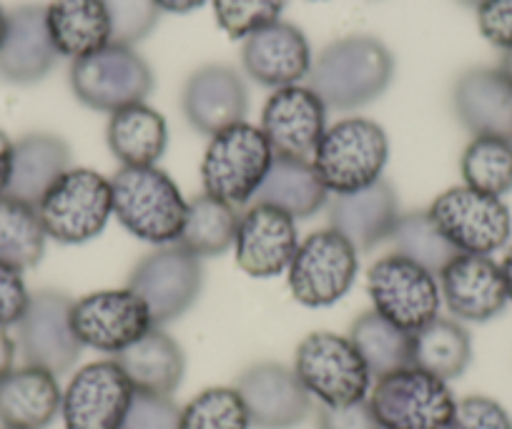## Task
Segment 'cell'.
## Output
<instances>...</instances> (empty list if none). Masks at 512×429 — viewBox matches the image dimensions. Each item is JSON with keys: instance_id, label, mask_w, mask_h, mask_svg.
Segmentation results:
<instances>
[{"instance_id": "c3c4849f", "label": "cell", "mask_w": 512, "mask_h": 429, "mask_svg": "<svg viewBox=\"0 0 512 429\" xmlns=\"http://www.w3.org/2000/svg\"><path fill=\"white\" fill-rule=\"evenodd\" d=\"M502 276H505V286H507V299L512 302V246L507 249L505 259H502Z\"/></svg>"}, {"instance_id": "8992f818", "label": "cell", "mask_w": 512, "mask_h": 429, "mask_svg": "<svg viewBox=\"0 0 512 429\" xmlns=\"http://www.w3.org/2000/svg\"><path fill=\"white\" fill-rule=\"evenodd\" d=\"M367 402L382 429H450L457 407L445 379L417 367L379 377Z\"/></svg>"}, {"instance_id": "cb8c5ba5", "label": "cell", "mask_w": 512, "mask_h": 429, "mask_svg": "<svg viewBox=\"0 0 512 429\" xmlns=\"http://www.w3.org/2000/svg\"><path fill=\"white\" fill-rule=\"evenodd\" d=\"M457 118L472 136L512 138V86L497 68H470L452 91Z\"/></svg>"}, {"instance_id": "f546056e", "label": "cell", "mask_w": 512, "mask_h": 429, "mask_svg": "<svg viewBox=\"0 0 512 429\" xmlns=\"http://www.w3.org/2000/svg\"><path fill=\"white\" fill-rule=\"evenodd\" d=\"M106 141L123 166H156L169 143V128L156 108L134 103L111 113Z\"/></svg>"}, {"instance_id": "e0dca14e", "label": "cell", "mask_w": 512, "mask_h": 429, "mask_svg": "<svg viewBox=\"0 0 512 429\" xmlns=\"http://www.w3.org/2000/svg\"><path fill=\"white\" fill-rule=\"evenodd\" d=\"M259 128L274 156L309 159L327 131V106L309 86L277 88L264 106Z\"/></svg>"}, {"instance_id": "ffe728a7", "label": "cell", "mask_w": 512, "mask_h": 429, "mask_svg": "<svg viewBox=\"0 0 512 429\" xmlns=\"http://www.w3.org/2000/svg\"><path fill=\"white\" fill-rule=\"evenodd\" d=\"M181 106H184L186 121L196 131L216 136L224 128L244 121L249 93L236 68L211 63L191 73L184 86Z\"/></svg>"}, {"instance_id": "bcb514c9", "label": "cell", "mask_w": 512, "mask_h": 429, "mask_svg": "<svg viewBox=\"0 0 512 429\" xmlns=\"http://www.w3.org/2000/svg\"><path fill=\"white\" fill-rule=\"evenodd\" d=\"M13 359H16V342L8 337L6 329H0V379L13 369Z\"/></svg>"}, {"instance_id": "1f68e13d", "label": "cell", "mask_w": 512, "mask_h": 429, "mask_svg": "<svg viewBox=\"0 0 512 429\" xmlns=\"http://www.w3.org/2000/svg\"><path fill=\"white\" fill-rule=\"evenodd\" d=\"M349 339L367 364L372 379L412 367V334L387 322L374 309L354 319Z\"/></svg>"}, {"instance_id": "7a4b0ae2", "label": "cell", "mask_w": 512, "mask_h": 429, "mask_svg": "<svg viewBox=\"0 0 512 429\" xmlns=\"http://www.w3.org/2000/svg\"><path fill=\"white\" fill-rule=\"evenodd\" d=\"M111 196L118 224L136 239L156 246L179 241L189 201L169 174L156 166H123L113 174Z\"/></svg>"}, {"instance_id": "b9f144b4", "label": "cell", "mask_w": 512, "mask_h": 429, "mask_svg": "<svg viewBox=\"0 0 512 429\" xmlns=\"http://www.w3.org/2000/svg\"><path fill=\"white\" fill-rule=\"evenodd\" d=\"M28 302H31V292L23 281L21 269L0 261V329H8L21 322Z\"/></svg>"}, {"instance_id": "d6986e66", "label": "cell", "mask_w": 512, "mask_h": 429, "mask_svg": "<svg viewBox=\"0 0 512 429\" xmlns=\"http://www.w3.org/2000/svg\"><path fill=\"white\" fill-rule=\"evenodd\" d=\"M236 264L251 276L269 279L289 269L299 249L297 221L267 204H254L236 231Z\"/></svg>"}, {"instance_id": "9c48e42d", "label": "cell", "mask_w": 512, "mask_h": 429, "mask_svg": "<svg viewBox=\"0 0 512 429\" xmlns=\"http://www.w3.org/2000/svg\"><path fill=\"white\" fill-rule=\"evenodd\" d=\"M71 88L83 106L116 113L149 98L154 71L134 48L108 43L101 51L73 61Z\"/></svg>"}, {"instance_id": "f1b7e54d", "label": "cell", "mask_w": 512, "mask_h": 429, "mask_svg": "<svg viewBox=\"0 0 512 429\" xmlns=\"http://www.w3.org/2000/svg\"><path fill=\"white\" fill-rule=\"evenodd\" d=\"M327 196V186L322 184L312 161L274 156L272 169L264 176L254 201L274 206L297 221L317 214L327 204Z\"/></svg>"}, {"instance_id": "e575fe53", "label": "cell", "mask_w": 512, "mask_h": 429, "mask_svg": "<svg viewBox=\"0 0 512 429\" xmlns=\"http://www.w3.org/2000/svg\"><path fill=\"white\" fill-rule=\"evenodd\" d=\"M467 189L487 196H502L512 191V138L475 136L460 161Z\"/></svg>"}, {"instance_id": "f35d334b", "label": "cell", "mask_w": 512, "mask_h": 429, "mask_svg": "<svg viewBox=\"0 0 512 429\" xmlns=\"http://www.w3.org/2000/svg\"><path fill=\"white\" fill-rule=\"evenodd\" d=\"M111 21V43L134 48L159 23L161 8L156 0H103Z\"/></svg>"}, {"instance_id": "ee69618b", "label": "cell", "mask_w": 512, "mask_h": 429, "mask_svg": "<svg viewBox=\"0 0 512 429\" xmlns=\"http://www.w3.org/2000/svg\"><path fill=\"white\" fill-rule=\"evenodd\" d=\"M319 429H382L367 399L347 407H319Z\"/></svg>"}, {"instance_id": "4316f807", "label": "cell", "mask_w": 512, "mask_h": 429, "mask_svg": "<svg viewBox=\"0 0 512 429\" xmlns=\"http://www.w3.org/2000/svg\"><path fill=\"white\" fill-rule=\"evenodd\" d=\"M113 359L123 369L134 392L171 397L186 372L184 349L159 327L151 329L139 342L118 352Z\"/></svg>"}, {"instance_id": "7bdbcfd3", "label": "cell", "mask_w": 512, "mask_h": 429, "mask_svg": "<svg viewBox=\"0 0 512 429\" xmlns=\"http://www.w3.org/2000/svg\"><path fill=\"white\" fill-rule=\"evenodd\" d=\"M477 26L485 41L510 51L512 48V0H485L477 6Z\"/></svg>"}, {"instance_id": "8d00e7d4", "label": "cell", "mask_w": 512, "mask_h": 429, "mask_svg": "<svg viewBox=\"0 0 512 429\" xmlns=\"http://www.w3.org/2000/svg\"><path fill=\"white\" fill-rule=\"evenodd\" d=\"M249 412L234 387H211L181 409L179 429H249Z\"/></svg>"}, {"instance_id": "7dc6e473", "label": "cell", "mask_w": 512, "mask_h": 429, "mask_svg": "<svg viewBox=\"0 0 512 429\" xmlns=\"http://www.w3.org/2000/svg\"><path fill=\"white\" fill-rule=\"evenodd\" d=\"M206 0H156V6L166 13H191L204 6Z\"/></svg>"}, {"instance_id": "2e32d148", "label": "cell", "mask_w": 512, "mask_h": 429, "mask_svg": "<svg viewBox=\"0 0 512 429\" xmlns=\"http://www.w3.org/2000/svg\"><path fill=\"white\" fill-rule=\"evenodd\" d=\"M236 392L256 429L299 427L312 412V397L294 369L277 362L251 364L236 379Z\"/></svg>"}, {"instance_id": "3957f363", "label": "cell", "mask_w": 512, "mask_h": 429, "mask_svg": "<svg viewBox=\"0 0 512 429\" xmlns=\"http://www.w3.org/2000/svg\"><path fill=\"white\" fill-rule=\"evenodd\" d=\"M272 161L274 151L262 128L246 121L224 128L211 136L201 161L204 194L239 209L254 199L264 176L272 169Z\"/></svg>"}, {"instance_id": "30bf717a", "label": "cell", "mask_w": 512, "mask_h": 429, "mask_svg": "<svg viewBox=\"0 0 512 429\" xmlns=\"http://www.w3.org/2000/svg\"><path fill=\"white\" fill-rule=\"evenodd\" d=\"M432 221L460 254L490 256L510 241V209L497 196L455 186L432 201Z\"/></svg>"}, {"instance_id": "d4e9b609", "label": "cell", "mask_w": 512, "mask_h": 429, "mask_svg": "<svg viewBox=\"0 0 512 429\" xmlns=\"http://www.w3.org/2000/svg\"><path fill=\"white\" fill-rule=\"evenodd\" d=\"M71 169V149L53 133H28L13 143V166L8 181V199L36 206Z\"/></svg>"}, {"instance_id": "44dd1931", "label": "cell", "mask_w": 512, "mask_h": 429, "mask_svg": "<svg viewBox=\"0 0 512 429\" xmlns=\"http://www.w3.org/2000/svg\"><path fill=\"white\" fill-rule=\"evenodd\" d=\"M241 63L256 83L267 88L297 86L312 71V48L307 36L292 23L277 21L251 33L241 48Z\"/></svg>"}, {"instance_id": "277c9868", "label": "cell", "mask_w": 512, "mask_h": 429, "mask_svg": "<svg viewBox=\"0 0 512 429\" xmlns=\"http://www.w3.org/2000/svg\"><path fill=\"white\" fill-rule=\"evenodd\" d=\"M390 141L369 118H344L329 126L312 156L319 179L334 194H352L382 179Z\"/></svg>"}, {"instance_id": "484cf974", "label": "cell", "mask_w": 512, "mask_h": 429, "mask_svg": "<svg viewBox=\"0 0 512 429\" xmlns=\"http://www.w3.org/2000/svg\"><path fill=\"white\" fill-rule=\"evenodd\" d=\"M56 374L41 367L11 369L0 379V424L6 429H46L61 414Z\"/></svg>"}, {"instance_id": "f5cc1de1", "label": "cell", "mask_w": 512, "mask_h": 429, "mask_svg": "<svg viewBox=\"0 0 512 429\" xmlns=\"http://www.w3.org/2000/svg\"><path fill=\"white\" fill-rule=\"evenodd\" d=\"M3 429H6V427H3Z\"/></svg>"}, {"instance_id": "d6a6232c", "label": "cell", "mask_w": 512, "mask_h": 429, "mask_svg": "<svg viewBox=\"0 0 512 429\" xmlns=\"http://www.w3.org/2000/svg\"><path fill=\"white\" fill-rule=\"evenodd\" d=\"M239 211L209 194H199L186 206V221L176 244L194 256L224 254L234 246L239 231Z\"/></svg>"}, {"instance_id": "9a60e30c", "label": "cell", "mask_w": 512, "mask_h": 429, "mask_svg": "<svg viewBox=\"0 0 512 429\" xmlns=\"http://www.w3.org/2000/svg\"><path fill=\"white\" fill-rule=\"evenodd\" d=\"M134 387L116 359H101L78 369L63 392L66 429H121Z\"/></svg>"}, {"instance_id": "ba28073f", "label": "cell", "mask_w": 512, "mask_h": 429, "mask_svg": "<svg viewBox=\"0 0 512 429\" xmlns=\"http://www.w3.org/2000/svg\"><path fill=\"white\" fill-rule=\"evenodd\" d=\"M374 312L405 332L415 334L440 317V281L425 266L400 254L382 256L367 274Z\"/></svg>"}, {"instance_id": "d590c367", "label": "cell", "mask_w": 512, "mask_h": 429, "mask_svg": "<svg viewBox=\"0 0 512 429\" xmlns=\"http://www.w3.org/2000/svg\"><path fill=\"white\" fill-rule=\"evenodd\" d=\"M395 254L425 266L432 274H440L460 251L445 239L430 211H410L397 219L395 231L390 236Z\"/></svg>"}, {"instance_id": "7c38bea8", "label": "cell", "mask_w": 512, "mask_h": 429, "mask_svg": "<svg viewBox=\"0 0 512 429\" xmlns=\"http://www.w3.org/2000/svg\"><path fill=\"white\" fill-rule=\"evenodd\" d=\"M204 269L201 259L179 244H169L144 256L128 276V289L149 307L154 327L176 322L189 312L201 294Z\"/></svg>"}, {"instance_id": "f6af8a7d", "label": "cell", "mask_w": 512, "mask_h": 429, "mask_svg": "<svg viewBox=\"0 0 512 429\" xmlns=\"http://www.w3.org/2000/svg\"><path fill=\"white\" fill-rule=\"evenodd\" d=\"M11 166H13V141L0 131V199L6 196L8 181H11Z\"/></svg>"}, {"instance_id": "816d5d0a", "label": "cell", "mask_w": 512, "mask_h": 429, "mask_svg": "<svg viewBox=\"0 0 512 429\" xmlns=\"http://www.w3.org/2000/svg\"><path fill=\"white\" fill-rule=\"evenodd\" d=\"M457 3H462V6H467V8H477V6H482L485 0H457Z\"/></svg>"}, {"instance_id": "74e56055", "label": "cell", "mask_w": 512, "mask_h": 429, "mask_svg": "<svg viewBox=\"0 0 512 429\" xmlns=\"http://www.w3.org/2000/svg\"><path fill=\"white\" fill-rule=\"evenodd\" d=\"M221 31L234 41L249 38L279 21L287 0H211Z\"/></svg>"}, {"instance_id": "836d02e7", "label": "cell", "mask_w": 512, "mask_h": 429, "mask_svg": "<svg viewBox=\"0 0 512 429\" xmlns=\"http://www.w3.org/2000/svg\"><path fill=\"white\" fill-rule=\"evenodd\" d=\"M46 229L36 206L0 199V261L16 269H33L46 254Z\"/></svg>"}, {"instance_id": "ab89813d", "label": "cell", "mask_w": 512, "mask_h": 429, "mask_svg": "<svg viewBox=\"0 0 512 429\" xmlns=\"http://www.w3.org/2000/svg\"><path fill=\"white\" fill-rule=\"evenodd\" d=\"M181 407L164 394L136 392L121 429H179Z\"/></svg>"}, {"instance_id": "5b68a950", "label": "cell", "mask_w": 512, "mask_h": 429, "mask_svg": "<svg viewBox=\"0 0 512 429\" xmlns=\"http://www.w3.org/2000/svg\"><path fill=\"white\" fill-rule=\"evenodd\" d=\"M294 374L309 397H317L322 407L362 402L372 389V374L352 339L332 332H314L299 342Z\"/></svg>"}, {"instance_id": "f907efd6", "label": "cell", "mask_w": 512, "mask_h": 429, "mask_svg": "<svg viewBox=\"0 0 512 429\" xmlns=\"http://www.w3.org/2000/svg\"><path fill=\"white\" fill-rule=\"evenodd\" d=\"M6 33H8V13L3 11V6H0V46H3V41H6Z\"/></svg>"}, {"instance_id": "6da1fadb", "label": "cell", "mask_w": 512, "mask_h": 429, "mask_svg": "<svg viewBox=\"0 0 512 429\" xmlns=\"http://www.w3.org/2000/svg\"><path fill=\"white\" fill-rule=\"evenodd\" d=\"M309 88L334 111H352L377 101L395 78L390 48L372 36L334 41L312 61Z\"/></svg>"}, {"instance_id": "ac0fdd59", "label": "cell", "mask_w": 512, "mask_h": 429, "mask_svg": "<svg viewBox=\"0 0 512 429\" xmlns=\"http://www.w3.org/2000/svg\"><path fill=\"white\" fill-rule=\"evenodd\" d=\"M437 276L442 302L462 322H490L510 302L502 266L490 256L457 254Z\"/></svg>"}, {"instance_id": "83f0119b", "label": "cell", "mask_w": 512, "mask_h": 429, "mask_svg": "<svg viewBox=\"0 0 512 429\" xmlns=\"http://www.w3.org/2000/svg\"><path fill=\"white\" fill-rule=\"evenodd\" d=\"M46 21L58 56L78 61L111 43V21L103 0H53L46 6Z\"/></svg>"}, {"instance_id": "5bb4252c", "label": "cell", "mask_w": 512, "mask_h": 429, "mask_svg": "<svg viewBox=\"0 0 512 429\" xmlns=\"http://www.w3.org/2000/svg\"><path fill=\"white\" fill-rule=\"evenodd\" d=\"M73 332L83 347L118 354L154 329L149 307L131 289H106L73 302Z\"/></svg>"}, {"instance_id": "52a82bcc", "label": "cell", "mask_w": 512, "mask_h": 429, "mask_svg": "<svg viewBox=\"0 0 512 429\" xmlns=\"http://www.w3.org/2000/svg\"><path fill=\"white\" fill-rule=\"evenodd\" d=\"M113 214L111 179L91 169H68L38 204L43 229L58 244H86Z\"/></svg>"}, {"instance_id": "4fadbf2b", "label": "cell", "mask_w": 512, "mask_h": 429, "mask_svg": "<svg viewBox=\"0 0 512 429\" xmlns=\"http://www.w3.org/2000/svg\"><path fill=\"white\" fill-rule=\"evenodd\" d=\"M71 312L73 299L58 289L31 294L26 314L16 324L23 362L46 369L56 377L66 374L78 362L83 344L73 332Z\"/></svg>"}, {"instance_id": "4dcf8cb0", "label": "cell", "mask_w": 512, "mask_h": 429, "mask_svg": "<svg viewBox=\"0 0 512 429\" xmlns=\"http://www.w3.org/2000/svg\"><path fill=\"white\" fill-rule=\"evenodd\" d=\"M472 362V342L467 329L455 319H432L412 334V367L445 379H457Z\"/></svg>"}, {"instance_id": "7402d4cb", "label": "cell", "mask_w": 512, "mask_h": 429, "mask_svg": "<svg viewBox=\"0 0 512 429\" xmlns=\"http://www.w3.org/2000/svg\"><path fill=\"white\" fill-rule=\"evenodd\" d=\"M58 63L46 21V6L28 3L8 13V33L0 46V78L16 86L43 81Z\"/></svg>"}, {"instance_id": "603a6c76", "label": "cell", "mask_w": 512, "mask_h": 429, "mask_svg": "<svg viewBox=\"0 0 512 429\" xmlns=\"http://www.w3.org/2000/svg\"><path fill=\"white\" fill-rule=\"evenodd\" d=\"M400 204L390 181H374L367 189L337 194L329 206V229L342 234L357 251L390 241L400 219Z\"/></svg>"}, {"instance_id": "8fae6325", "label": "cell", "mask_w": 512, "mask_h": 429, "mask_svg": "<svg viewBox=\"0 0 512 429\" xmlns=\"http://www.w3.org/2000/svg\"><path fill=\"white\" fill-rule=\"evenodd\" d=\"M357 249L334 229H322L299 241L289 264V289L304 307H332L357 279Z\"/></svg>"}, {"instance_id": "60d3db41", "label": "cell", "mask_w": 512, "mask_h": 429, "mask_svg": "<svg viewBox=\"0 0 512 429\" xmlns=\"http://www.w3.org/2000/svg\"><path fill=\"white\" fill-rule=\"evenodd\" d=\"M450 429H512V417L495 399L472 394L457 402Z\"/></svg>"}, {"instance_id": "681fc988", "label": "cell", "mask_w": 512, "mask_h": 429, "mask_svg": "<svg viewBox=\"0 0 512 429\" xmlns=\"http://www.w3.org/2000/svg\"><path fill=\"white\" fill-rule=\"evenodd\" d=\"M497 71H500L502 76H505L507 81H510V86H512V48H510V51H502L500 68H497Z\"/></svg>"}]
</instances>
